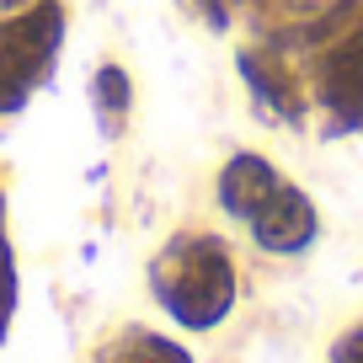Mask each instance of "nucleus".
<instances>
[{"instance_id": "obj_2", "label": "nucleus", "mask_w": 363, "mask_h": 363, "mask_svg": "<svg viewBox=\"0 0 363 363\" xmlns=\"http://www.w3.org/2000/svg\"><path fill=\"white\" fill-rule=\"evenodd\" d=\"M59 33H65L59 6H38V11L16 16L11 27H0V113L16 107L43 80L48 59L59 48Z\"/></svg>"}, {"instance_id": "obj_7", "label": "nucleus", "mask_w": 363, "mask_h": 363, "mask_svg": "<svg viewBox=\"0 0 363 363\" xmlns=\"http://www.w3.org/2000/svg\"><path fill=\"white\" fill-rule=\"evenodd\" d=\"M96 91H102V107H107V113L123 118V107H128V80H123V69H102V75H96Z\"/></svg>"}, {"instance_id": "obj_8", "label": "nucleus", "mask_w": 363, "mask_h": 363, "mask_svg": "<svg viewBox=\"0 0 363 363\" xmlns=\"http://www.w3.org/2000/svg\"><path fill=\"white\" fill-rule=\"evenodd\" d=\"M331 358H337V363H363V326H358V331H347V337L331 347Z\"/></svg>"}, {"instance_id": "obj_4", "label": "nucleus", "mask_w": 363, "mask_h": 363, "mask_svg": "<svg viewBox=\"0 0 363 363\" xmlns=\"http://www.w3.org/2000/svg\"><path fill=\"white\" fill-rule=\"evenodd\" d=\"M326 107H337L342 123L363 118V27L326 54Z\"/></svg>"}, {"instance_id": "obj_6", "label": "nucleus", "mask_w": 363, "mask_h": 363, "mask_svg": "<svg viewBox=\"0 0 363 363\" xmlns=\"http://www.w3.org/2000/svg\"><path fill=\"white\" fill-rule=\"evenodd\" d=\"M102 363H193L177 342L155 337V331H123L113 347L102 352Z\"/></svg>"}, {"instance_id": "obj_5", "label": "nucleus", "mask_w": 363, "mask_h": 363, "mask_svg": "<svg viewBox=\"0 0 363 363\" xmlns=\"http://www.w3.org/2000/svg\"><path fill=\"white\" fill-rule=\"evenodd\" d=\"M272 187H278V171H272L262 155H235L225 166V177H219V203H225L235 219H251L272 198Z\"/></svg>"}, {"instance_id": "obj_3", "label": "nucleus", "mask_w": 363, "mask_h": 363, "mask_svg": "<svg viewBox=\"0 0 363 363\" xmlns=\"http://www.w3.org/2000/svg\"><path fill=\"white\" fill-rule=\"evenodd\" d=\"M251 235H257L262 251H305L315 240V208H310V198L299 187L278 182L272 198L251 214Z\"/></svg>"}, {"instance_id": "obj_1", "label": "nucleus", "mask_w": 363, "mask_h": 363, "mask_svg": "<svg viewBox=\"0 0 363 363\" xmlns=\"http://www.w3.org/2000/svg\"><path fill=\"white\" fill-rule=\"evenodd\" d=\"M155 294L193 331H208L235 305V267L219 240H177L155 267Z\"/></svg>"}]
</instances>
